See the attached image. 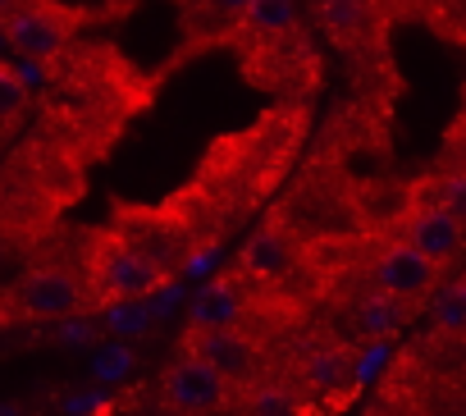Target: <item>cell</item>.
Instances as JSON below:
<instances>
[{
	"instance_id": "9c48e42d",
	"label": "cell",
	"mask_w": 466,
	"mask_h": 416,
	"mask_svg": "<svg viewBox=\"0 0 466 416\" xmlns=\"http://www.w3.org/2000/svg\"><path fill=\"white\" fill-rule=\"evenodd\" d=\"M298 33V0H252V5L233 19L228 28V42H238L243 51H261V46H275L284 37Z\"/></svg>"
},
{
	"instance_id": "8fae6325",
	"label": "cell",
	"mask_w": 466,
	"mask_h": 416,
	"mask_svg": "<svg viewBox=\"0 0 466 416\" xmlns=\"http://www.w3.org/2000/svg\"><path fill=\"white\" fill-rule=\"evenodd\" d=\"M238 266H243V279L248 284H275V279L289 275L293 248H289V238L279 229H261V234H252V243H243Z\"/></svg>"
},
{
	"instance_id": "7a4b0ae2",
	"label": "cell",
	"mask_w": 466,
	"mask_h": 416,
	"mask_svg": "<svg viewBox=\"0 0 466 416\" xmlns=\"http://www.w3.org/2000/svg\"><path fill=\"white\" fill-rule=\"evenodd\" d=\"M78 24L83 15L60 0H0V33L28 60H56L74 42Z\"/></svg>"
},
{
	"instance_id": "7c38bea8",
	"label": "cell",
	"mask_w": 466,
	"mask_h": 416,
	"mask_svg": "<svg viewBox=\"0 0 466 416\" xmlns=\"http://www.w3.org/2000/svg\"><path fill=\"white\" fill-rule=\"evenodd\" d=\"M302 389L284 384V380H270V375H257L248 380L243 389H233V402H238L243 416H298Z\"/></svg>"
},
{
	"instance_id": "e0dca14e",
	"label": "cell",
	"mask_w": 466,
	"mask_h": 416,
	"mask_svg": "<svg viewBox=\"0 0 466 416\" xmlns=\"http://www.w3.org/2000/svg\"><path fill=\"white\" fill-rule=\"evenodd\" d=\"M443 211H452L457 220L466 216V174H452V178H443Z\"/></svg>"
},
{
	"instance_id": "9a60e30c",
	"label": "cell",
	"mask_w": 466,
	"mask_h": 416,
	"mask_svg": "<svg viewBox=\"0 0 466 416\" xmlns=\"http://www.w3.org/2000/svg\"><path fill=\"white\" fill-rule=\"evenodd\" d=\"M320 15H325L334 37H348L361 24V0H320Z\"/></svg>"
},
{
	"instance_id": "5bb4252c",
	"label": "cell",
	"mask_w": 466,
	"mask_h": 416,
	"mask_svg": "<svg viewBox=\"0 0 466 416\" xmlns=\"http://www.w3.org/2000/svg\"><path fill=\"white\" fill-rule=\"evenodd\" d=\"M434 325L466 330V279H452V284L434 289Z\"/></svg>"
},
{
	"instance_id": "4fadbf2b",
	"label": "cell",
	"mask_w": 466,
	"mask_h": 416,
	"mask_svg": "<svg viewBox=\"0 0 466 416\" xmlns=\"http://www.w3.org/2000/svg\"><path fill=\"white\" fill-rule=\"evenodd\" d=\"M352 320H357V330L366 339H384V334H393L402 325V302H393L384 293H370L366 302H357V316Z\"/></svg>"
},
{
	"instance_id": "277c9868",
	"label": "cell",
	"mask_w": 466,
	"mask_h": 416,
	"mask_svg": "<svg viewBox=\"0 0 466 416\" xmlns=\"http://www.w3.org/2000/svg\"><path fill=\"white\" fill-rule=\"evenodd\" d=\"M160 398L174 416H210L233 402V384L192 352H178L160 375Z\"/></svg>"
},
{
	"instance_id": "30bf717a",
	"label": "cell",
	"mask_w": 466,
	"mask_h": 416,
	"mask_svg": "<svg viewBox=\"0 0 466 416\" xmlns=\"http://www.w3.org/2000/svg\"><path fill=\"white\" fill-rule=\"evenodd\" d=\"M298 380L307 393H343L352 380V357L343 352V343L334 339H311L298 357Z\"/></svg>"
},
{
	"instance_id": "2e32d148",
	"label": "cell",
	"mask_w": 466,
	"mask_h": 416,
	"mask_svg": "<svg viewBox=\"0 0 466 416\" xmlns=\"http://www.w3.org/2000/svg\"><path fill=\"white\" fill-rule=\"evenodd\" d=\"M192 5H197L206 19H224V28H233V19H238L252 0H192Z\"/></svg>"
},
{
	"instance_id": "ba28073f",
	"label": "cell",
	"mask_w": 466,
	"mask_h": 416,
	"mask_svg": "<svg viewBox=\"0 0 466 416\" xmlns=\"http://www.w3.org/2000/svg\"><path fill=\"white\" fill-rule=\"evenodd\" d=\"M407 248H416L425 261H434L443 270V266H452L461 257L466 225L452 211H443V206H425V211H416L411 225H407Z\"/></svg>"
},
{
	"instance_id": "5b68a950",
	"label": "cell",
	"mask_w": 466,
	"mask_h": 416,
	"mask_svg": "<svg viewBox=\"0 0 466 416\" xmlns=\"http://www.w3.org/2000/svg\"><path fill=\"white\" fill-rule=\"evenodd\" d=\"M183 352L201 357V361L215 366L233 389H243L248 380L261 375V352H266V343H261L248 325H238V330H187Z\"/></svg>"
},
{
	"instance_id": "8992f818",
	"label": "cell",
	"mask_w": 466,
	"mask_h": 416,
	"mask_svg": "<svg viewBox=\"0 0 466 416\" xmlns=\"http://www.w3.org/2000/svg\"><path fill=\"white\" fill-rule=\"evenodd\" d=\"M439 266L434 261H425L416 248H407V243H389L384 252H380V261H375V270H370V279H375V293H384V298H393V302H420V298H430L434 289H439Z\"/></svg>"
},
{
	"instance_id": "3957f363",
	"label": "cell",
	"mask_w": 466,
	"mask_h": 416,
	"mask_svg": "<svg viewBox=\"0 0 466 416\" xmlns=\"http://www.w3.org/2000/svg\"><path fill=\"white\" fill-rule=\"evenodd\" d=\"M87 302L92 298H87L83 270H74L65 261H33L10 289V307L24 320H69Z\"/></svg>"
},
{
	"instance_id": "ac0fdd59",
	"label": "cell",
	"mask_w": 466,
	"mask_h": 416,
	"mask_svg": "<svg viewBox=\"0 0 466 416\" xmlns=\"http://www.w3.org/2000/svg\"><path fill=\"white\" fill-rule=\"evenodd\" d=\"M15 320V307H10V289H0V330Z\"/></svg>"
},
{
	"instance_id": "6da1fadb",
	"label": "cell",
	"mask_w": 466,
	"mask_h": 416,
	"mask_svg": "<svg viewBox=\"0 0 466 416\" xmlns=\"http://www.w3.org/2000/svg\"><path fill=\"white\" fill-rule=\"evenodd\" d=\"M165 270L119 229H106L92 238L87 248V266H83V284L92 302H137L151 298L156 289H165Z\"/></svg>"
},
{
	"instance_id": "52a82bcc",
	"label": "cell",
	"mask_w": 466,
	"mask_h": 416,
	"mask_svg": "<svg viewBox=\"0 0 466 416\" xmlns=\"http://www.w3.org/2000/svg\"><path fill=\"white\" fill-rule=\"evenodd\" d=\"M252 316V284L243 275H219L210 279L187 316V330H238Z\"/></svg>"
}]
</instances>
